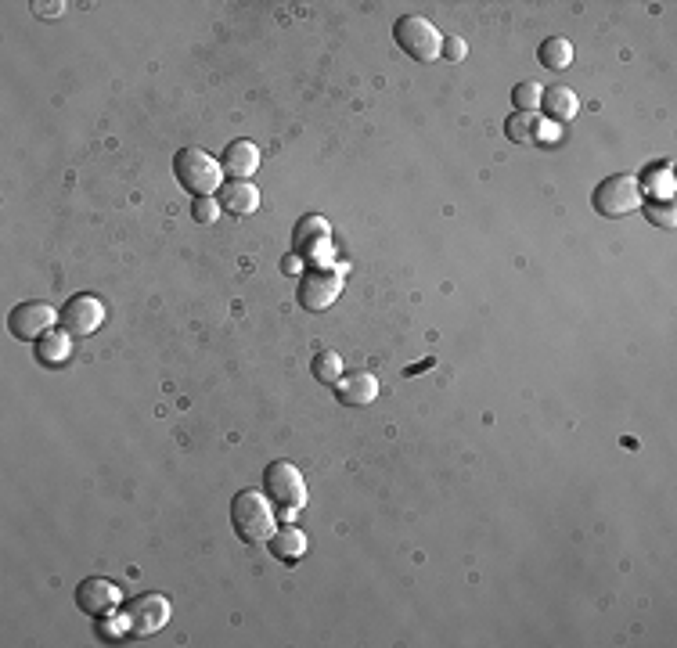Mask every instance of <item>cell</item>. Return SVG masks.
<instances>
[{
    "label": "cell",
    "instance_id": "6da1fadb",
    "mask_svg": "<svg viewBox=\"0 0 677 648\" xmlns=\"http://www.w3.org/2000/svg\"><path fill=\"white\" fill-rule=\"evenodd\" d=\"M173 177L181 180V188L191 195H213L224 188V166L202 148H181L173 159Z\"/></svg>",
    "mask_w": 677,
    "mask_h": 648
},
{
    "label": "cell",
    "instance_id": "7a4b0ae2",
    "mask_svg": "<svg viewBox=\"0 0 677 648\" xmlns=\"http://www.w3.org/2000/svg\"><path fill=\"white\" fill-rule=\"evenodd\" d=\"M231 526H235L238 540H245V544L271 540V533L278 530V526H274L271 501L263 494H256V490L235 494V501H231Z\"/></svg>",
    "mask_w": 677,
    "mask_h": 648
},
{
    "label": "cell",
    "instance_id": "3957f363",
    "mask_svg": "<svg viewBox=\"0 0 677 648\" xmlns=\"http://www.w3.org/2000/svg\"><path fill=\"white\" fill-rule=\"evenodd\" d=\"M263 490H267V497L278 504L281 512H299L303 501H307V479H303V472H299L292 461H274V465H267V472H263Z\"/></svg>",
    "mask_w": 677,
    "mask_h": 648
},
{
    "label": "cell",
    "instance_id": "277c9868",
    "mask_svg": "<svg viewBox=\"0 0 677 648\" xmlns=\"http://www.w3.org/2000/svg\"><path fill=\"white\" fill-rule=\"evenodd\" d=\"M393 36H397V44L404 47V54H411L415 62H433V58H440L443 36L436 33V26L429 18H422V15L397 18Z\"/></svg>",
    "mask_w": 677,
    "mask_h": 648
},
{
    "label": "cell",
    "instance_id": "5b68a950",
    "mask_svg": "<svg viewBox=\"0 0 677 648\" xmlns=\"http://www.w3.org/2000/svg\"><path fill=\"white\" fill-rule=\"evenodd\" d=\"M641 206V188L638 180L627 177V173H616V177H605L595 188V209L609 220L616 216H627Z\"/></svg>",
    "mask_w": 677,
    "mask_h": 648
},
{
    "label": "cell",
    "instance_id": "8992f818",
    "mask_svg": "<svg viewBox=\"0 0 677 648\" xmlns=\"http://www.w3.org/2000/svg\"><path fill=\"white\" fill-rule=\"evenodd\" d=\"M339 292H343V274L335 267H328V263H321V267H310L307 274H303L299 303L307 306V310H328V306L339 299Z\"/></svg>",
    "mask_w": 677,
    "mask_h": 648
},
{
    "label": "cell",
    "instance_id": "52a82bcc",
    "mask_svg": "<svg viewBox=\"0 0 677 648\" xmlns=\"http://www.w3.org/2000/svg\"><path fill=\"white\" fill-rule=\"evenodd\" d=\"M58 321H62V332H69L73 339H87L105 321V303L98 296H73L62 306Z\"/></svg>",
    "mask_w": 677,
    "mask_h": 648
},
{
    "label": "cell",
    "instance_id": "ba28073f",
    "mask_svg": "<svg viewBox=\"0 0 677 648\" xmlns=\"http://www.w3.org/2000/svg\"><path fill=\"white\" fill-rule=\"evenodd\" d=\"M55 321H58L55 306L40 303V299H26V303H19L11 310L8 328L15 339H40V335L55 332Z\"/></svg>",
    "mask_w": 677,
    "mask_h": 648
},
{
    "label": "cell",
    "instance_id": "9c48e42d",
    "mask_svg": "<svg viewBox=\"0 0 677 648\" xmlns=\"http://www.w3.org/2000/svg\"><path fill=\"white\" fill-rule=\"evenodd\" d=\"M119 602H123V594H119V587L112 584V580H105V576H91V580H83V584L76 587V605H80L87 616H94V620L112 616V612L119 609Z\"/></svg>",
    "mask_w": 677,
    "mask_h": 648
},
{
    "label": "cell",
    "instance_id": "30bf717a",
    "mask_svg": "<svg viewBox=\"0 0 677 648\" xmlns=\"http://www.w3.org/2000/svg\"><path fill=\"white\" fill-rule=\"evenodd\" d=\"M123 620H127V630H134V634H155L170 620V602H166L163 594H141V598H134L127 605Z\"/></svg>",
    "mask_w": 677,
    "mask_h": 648
},
{
    "label": "cell",
    "instance_id": "8fae6325",
    "mask_svg": "<svg viewBox=\"0 0 677 648\" xmlns=\"http://www.w3.org/2000/svg\"><path fill=\"white\" fill-rule=\"evenodd\" d=\"M328 224L321 220V216H303L296 224V231H292V249H296V256H303V260H317V256H325L328 252Z\"/></svg>",
    "mask_w": 677,
    "mask_h": 648
},
{
    "label": "cell",
    "instance_id": "7c38bea8",
    "mask_svg": "<svg viewBox=\"0 0 677 648\" xmlns=\"http://www.w3.org/2000/svg\"><path fill=\"white\" fill-rule=\"evenodd\" d=\"M335 396H339V404H346V407H364L379 396V378L368 375V371L339 375V382H335Z\"/></svg>",
    "mask_w": 677,
    "mask_h": 648
},
{
    "label": "cell",
    "instance_id": "4fadbf2b",
    "mask_svg": "<svg viewBox=\"0 0 677 648\" xmlns=\"http://www.w3.org/2000/svg\"><path fill=\"white\" fill-rule=\"evenodd\" d=\"M217 202L224 213L249 216L260 209V191H256V184H249V180H227L224 188L217 191Z\"/></svg>",
    "mask_w": 677,
    "mask_h": 648
},
{
    "label": "cell",
    "instance_id": "5bb4252c",
    "mask_svg": "<svg viewBox=\"0 0 677 648\" xmlns=\"http://www.w3.org/2000/svg\"><path fill=\"white\" fill-rule=\"evenodd\" d=\"M220 166H224L227 177H235V180L253 177L256 166H260V148H256L253 141H231L224 148V159H220Z\"/></svg>",
    "mask_w": 677,
    "mask_h": 648
},
{
    "label": "cell",
    "instance_id": "9a60e30c",
    "mask_svg": "<svg viewBox=\"0 0 677 648\" xmlns=\"http://www.w3.org/2000/svg\"><path fill=\"white\" fill-rule=\"evenodd\" d=\"M541 108H544V116H548L551 123H573L577 112H580V101L569 87H544Z\"/></svg>",
    "mask_w": 677,
    "mask_h": 648
},
{
    "label": "cell",
    "instance_id": "2e32d148",
    "mask_svg": "<svg viewBox=\"0 0 677 648\" xmlns=\"http://www.w3.org/2000/svg\"><path fill=\"white\" fill-rule=\"evenodd\" d=\"M271 555L281 562H296V558L307 555V533L299 526H281L271 533Z\"/></svg>",
    "mask_w": 677,
    "mask_h": 648
},
{
    "label": "cell",
    "instance_id": "e0dca14e",
    "mask_svg": "<svg viewBox=\"0 0 677 648\" xmlns=\"http://www.w3.org/2000/svg\"><path fill=\"white\" fill-rule=\"evenodd\" d=\"M537 58H541V65H548V69H569V62H573V44H569L566 36H548L541 44V51H537Z\"/></svg>",
    "mask_w": 677,
    "mask_h": 648
},
{
    "label": "cell",
    "instance_id": "ac0fdd59",
    "mask_svg": "<svg viewBox=\"0 0 677 648\" xmlns=\"http://www.w3.org/2000/svg\"><path fill=\"white\" fill-rule=\"evenodd\" d=\"M69 357V332H47L37 339V360L40 364H62Z\"/></svg>",
    "mask_w": 677,
    "mask_h": 648
},
{
    "label": "cell",
    "instance_id": "d6986e66",
    "mask_svg": "<svg viewBox=\"0 0 677 648\" xmlns=\"http://www.w3.org/2000/svg\"><path fill=\"white\" fill-rule=\"evenodd\" d=\"M505 134H508V141H515V144H533L541 137L537 134V119H533L530 112H515V116H508Z\"/></svg>",
    "mask_w": 677,
    "mask_h": 648
},
{
    "label": "cell",
    "instance_id": "ffe728a7",
    "mask_svg": "<svg viewBox=\"0 0 677 648\" xmlns=\"http://www.w3.org/2000/svg\"><path fill=\"white\" fill-rule=\"evenodd\" d=\"M310 371H314L317 382H328V386H335V382H339V375H343V360H339V353H317L314 364H310Z\"/></svg>",
    "mask_w": 677,
    "mask_h": 648
},
{
    "label": "cell",
    "instance_id": "44dd1931",
    "mask_svg": "<svg viewBox=\"0 0 677 648\" xmlns=\"http://www.w3.org/2000/svg\"><path fill=\"white\" fill-rule=\"evenodd\" d=\"M541 94L544 87L541 83H533V80H523V83H515L512 87V101L519 112H533V108H541Z\"/></svg>",
    "mask_w": 677,
    "mask_h": 648
},
{
    "label": "cell",
    "instance_id": "7402d4cb",
    "mask_svg": "<svg viewBox=\"0 0 677 648\" xmlns=\"http://www.w3.org/2000/svg\"><path fill=\"white\" fill-rule=\"evenodd\" d=\"M191 216H195L199 224H213L220 216V202L213 195H199L195 198V206H191Z\"/></svg>",
    "mask_w": 677,
    "mask_h": 648
},
{
    "label": "cell",
    "instance_id": "603a6c76",
    "mask_svg": "<svg viewBox=\"0 0 677 648\" xmlns=\"http://www.w3.org/2000/svg\"><path fill=\"white\" fill-rule=\"evenodd\" d=\"M440 54H447L451 62H465V58H469V44H465L461 36H443Z\"/></svg>",
    "mask_w": 677,
    "mask_h": 648
},
{
    "label": "cell",
    "instance_id": "cb8c5ba5",
    "mask_svg": "<svg viewBox=\"0 0 677 648\" xmlns=\"http://www.w3.org/2000/svg\"><path fill=\"white\" fill-rule=\"evenodd\" d=\"M645 216H649L652 224L674 227V213H670V206H656V202H652V206H649V209H645Z\"/></svg>",
    "mask_w": 677,
    "mask_h": 648
},
{
    "label": "cell",
    "instance_id": "d4e9b609",
    "mask_svg": "<svg viewBox=\"0 0 677 648\" xmlns=\"http://www.w3.org/2000/svg\"><path fill=\"white\" fill-rule=\"evenodd\" d=\"M33 8H37V15H44V18L51 15V18H55V15H62V11H65V4H62V0H55L51 8H47V4H33Z\"/></svg>",
    "mask_w": 677,
    "mask_h": 648
}]
</instances>
